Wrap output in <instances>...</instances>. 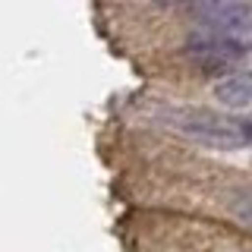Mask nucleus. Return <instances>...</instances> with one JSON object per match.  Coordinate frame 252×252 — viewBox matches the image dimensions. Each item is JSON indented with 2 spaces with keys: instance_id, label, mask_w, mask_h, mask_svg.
Masks as SVG:
<instances>
[{
  "instance_id": "f257e3e1",
  "label": "nucleus",
  "mask_w": 252,
  "mask_h": 252,
  "mask_svg": "<svg viewBox=\"0 0 252 252\" xmlns=\"http://www.w3.org/2000/svg\"><path fill=\"white\" fill-rule=\"evenodd\" d=\"M161 123H167L170 129H177L180 136L202 142L211 148H246L249 145V126L233 117L215 114L208 107H164Z\"/></svg>"
},
{
  "instance_id": "f03ea898",
  "label": "nucleus",
  "mask_w": 252,
  "mask_h": 252,
  "mask_svg": "<svg viewBox=\"0 0 252 252\" xmlns=\"http://www.w3.org/2000/svg\"><path fill=\"white\" fill-rule=\"evenodd\" d=\"M186 51H189V57L199 63L202 69H208V73H230L233 63H240L246 57L249 47H243V44L230 41V38L218 35V32H208V29L199 26L195 35L189 38Z\"/></svg>"
},
{
  "instance_id": "7ed1b4c3",
  "label": "nucleus",
  "mask_w": 252,
  "mask_h": 252,
  "mask_svg": "<svg viewBox=\"0 0 252 252\" xmlns=\"http://www.w3.org/2000/svg\"><path fill=\"white\" fill-rule=\"evenodd\" d=\"M199 13V26L208 32H218V35L230 38V41L249 47L252 38V6L249 3H202L195 6Z\"/></svg>"
},
{
  "instance_id": "20e7f679",
  "label": "nucleus",
  "mask_w": 252,
  "mask_h": 252,
  "mask_svg": "<svg viewBox=\"0 0 252 252\" xmlns=\"http://www.w3.org/2000/svg\"><path fill=\"white\" fill-rule=\"evenodd\" d=\"M215 94L224 107L230 110H246L249 107V98H252V85H249V73L243 69H230L218 79L215 85Z\"/></svg>"
}]
</instances>
